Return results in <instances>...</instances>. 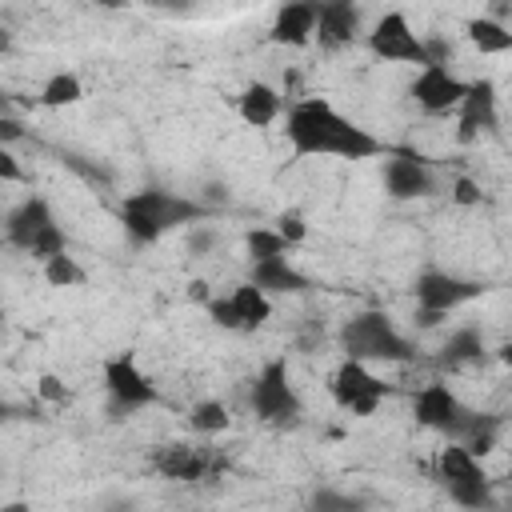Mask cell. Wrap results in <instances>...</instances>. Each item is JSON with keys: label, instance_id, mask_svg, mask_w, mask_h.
Instances as JSON below:
<instances>
[{"label": "cell", "instance_id": "1", "mask_svg": "<svg viewBox=\"0 0 512 512\" xmlns=\"http://www.w3.org/2000/svg\"><path fill=\"white\" fill-rule=\"evenodd\" d=\"M288 144L296 156H340V160H368L388 152L384 140H376L368 128H360L356 120H348L340 108H332L328 100H296L288 108L284 120Z\"/></svg>", "mask_w": 512, "mask_h": 512}, {"label": "cell", "instance_id": "2", "mask_svg": "<svg viewBox=\"0 0 512 512\" xmlns=\"http://www.w3.org/2000/svg\"><path fill=\"white\" fill-rule=\"evenodd\" d=\"M204 216H208V208L200 200L180 196V192H168V188H140V192H132L120 204V220H124L128 236L140 240V244H152V240L168 236L172 228L196 224Z\"/></svg>", "mask_w": 512, "mask_h": 512}, {"label": "cell", "instance_id": "3", "mask_svg": "<svg viewBox=\"0 0 512 512\" xmlns=\"http://www.w3.org/2000/svg\"><path fill=\"white\" fill-rule=\"evenodd\" d=\"M340 348L348 360H364V364H404L416 356V348L408 344V336L392 324V316L384 312H360L340 328Z\"/></svg>", "mask_w": 512, "mask_h": 512}, {"label": "cell", "instance_id": "4", "mask_svg": "<svg viewBox=\"0 0 512 512\" xmlns=\"http://www.w3.org/2000/svg\"><path fill=\"white\" fill-rule=\"evenodd\" d=\"M436 480L444 484L448 500L460 508H492V488L480 468V456H472L460 440H448L436 456Z\"/></svg>", "mask_w": 512, "mask_h": 512}, {"label": "cell", "instance_id": "5", "mask_svg": "<svg viewBox=\"0 0 512 512\" xmlns=\"http://www.w3.org/2000/svg\"><path fill=\"white\" fill-rule=\"evenodd\" d=\"M4 232H8V244H16L28 256H40V260L68 248V240H64V232H60L44 196H28L20 208H12L8 220H4Z\"/></svg>", "mask_w": 512, "mask_h": 512}, {"label": "cell", "instance_id": "6", "mask_svg": "<svg viewBox=\"0 0 512 512\" xmlns=\"http://www.w3.org/2000/svg\"><path fill=\"white\" fill-rule=\"evenodd\" d=\"M252 412L264 420V424H276V428H292L300 424L304 416V404L292 388V376H288V360H268L256 380H252Z\"/></svg>", "mask_w": 512, "mask_h": 512}, {"label": "cell", "instance_id": "7", "mask_svg": "<svg viewBox=\"0 0 512 512\" xmlns=\"http://www.w3.org/2000/svg\"><path fill=\"white\" fill-rule=\"evenodd\" d=\"M368 52L376 56V60H388V64H432L436 56L428 52V44L412 32V24H408V16L404 12H384L376 24H372V32H368Z\"/></svg>", "mask_w": 512, "mask_h": 512}, {"label": "cell", "instance_id": "8", "mask_svg": "<svg viewBox=\"0 0 512 512\" xmlns=\"http://www.w3.org/2000/svg\"><path fill=\"white\" fill-rule=\"evenodd\" d=\"M392 388L372 372V364H364V360H348L344 356V364L332 372V400L344 408V412H352V416H372L380 404H384V396H388Z\"/></svg>", "mask_w": 512, "mask_h": 512}, {"label": "cell", "instance_id": "9", "mask_svg": "<svg viewBox=\"0 0 512 512\" xmlns=\"http://www.w3.org/2000/svg\"><path fill=\"white\" fill-rule=\"evenodd\" d=\"M104 388H108V400L116 412H136V408H148L160 400V388L144 376V368L136 364L132 352H116L104 360Z\"/></svg>", "mask_w": 512, "mask_h": 512}, {"label": "cell", "instance_id": "10", "mask_svg": "<svg viewBox=\"0 0 512 512\" xmlns=\"http://www.w3.org/2000/svg\"><path fill=\"white\" fill-rule=\"evenodd\" d=\"M484 288L476 280H460L452 272H440V268H428L416 276V304H420V316L424 324H436V316H448L452 308L476 300Z\"/></svg>", "mask_w": 512, "mask_h": 512}, {"label": "cell", "instance_id": "11", "mask_svg": "<svg viewBox=\"0 0 512 512\" xmlns=\"http://www.w3.org/2000/svg\"><path fill=\"white\" fill-rule=\"evenodd\" d=\"M412 412H416V420H420L424 428L444 432L448 440H460V432H464L468 420H472V408H468L448 384H424V388L416 392V400H412Z\"/></svg>", "mask_w": 512, "mask_h": 512}, {"label": "cell", "instance_id": "12", "mask_svg": "<svg viewBox=\"0 0 512 512\" xmlns=\"http://www.w3.org/2000/svg\"><path fill=\"white\" fill-rule=\"evenodd\" d=\"M208 316H212L220 328L252 332V328H260V324L272 316V300H268V292H260L252 280H244V284H236L228 296L208 300Z\"/></svg>", "mask_w": 512, "mask_h": 512}, {"label": "cell", "instance_id": "13", "mask_svg": "<svg viewBox=\"0 0 512 512\" xmlns=\"http://www.w3.org/2000/svg\"><path fill=\"white\" fill-rule=\"evenodd\" d=\"M464 88H468V84H464L460 76H452L440 60L424 64V68L416 72V80H412V96H416V104H420L424 112H432V116L456 112V104H460Z\"/></svg>", "mask_w": 512, "mask_h": 512}, {"label": "cell", "instance_id": "14", "mask_svg": "<svg viewBox=\"0 0 512 512\" xmlns=\"http://www.w3.org/2000/svg\"><path fill=\"white\" fill-rule=\"evenodd\" d=\"M384 188L392 200H420L436 188V176L428 168L424 156L416 152H396L388 164H384Z\"/></svg>", "mask_w": 512, "mask_h": 512}, {"label": "cell", "instance_id": "15", "mask_svg": "<svg viewBox=\"0 0 512 512\" xmlns=\"http://www.w3.org/2000/svg\"><path fill=\"white\" fill-rule=\"evenodd\" d=\"M360 36V8L352 0H316V32L312 40H320V48L336 52L344 44H352Z\"/></svg>", "mask_w": 512, "mask_h": 512}, {"label": "cell", "instance_id": "16", "mask_svg": "<svg viewBox=\"0 0 512 512\" xmlns=\"http://www.w3.org/2000/svg\"><path fill=\"white\" fill-rule=\"evenodd\" d=\"M456 112H460V140H476L480 132H492L496 128V88H492V80H472L468 88H464V96H460V104H456Z\"/></svg>", "mask_w": 512, "mask_h": 512}, {"label": "cell", "instance_id": "17", "mask_svg": "<svg viewBox=\"0 0 512 512\" xmlns=\"http://www.w3.org/2000/svg\"><path fill=\"white\" fill-rule=\"evenodd\" d=\"M152 464L168 476V480H204L220 468V460L208 448H192V444H168L152 456Z\"/></svg>", "mask_w": 512, "mask_h": 512}, {"label": "cell", "instance_id": "18", "mask_svg": "<svg viewBox=\"0 0 512 512\" xmlns=\"http://www.w3.org/2000/svg\"><path fill=\"white\" fill-rule=\"evenodd\" d=\"M312 32H316V0H284L268 28V40L304 48V44H312Z\"/></svg>", "mask_w": 512, "mask_h": 512}, {"label": "cell", "instance_id": "19", "mask_svg": "<svg viewBox=\"0 0 512 512\" xmlns=\"http://www.w3.org/2000/svg\"><path fill=\"white\" fill-rule=\"evenodd\" d=\"M260 292H304L308 288V276L296 272L284 256H272V260H252V276H248Z\"/></svg>", "mask_w": 512, "mask_h": 512}, {"label": "cell", "instance_id": "20", "mask_svg": "<svg viewBox=\"0 0 512 512\" xmlns=\"http://www.w3.org/2000/svg\"><path fill=\"white\" fill-rule=\"evenodd\" d=\"M280 108H284V100H280V92L268 88V84H248V88L240 92V116H244V124H252V128H268V124L280 116Z\"/></svg>", "mask_w": 512, "mask_h": 512}, {"label": "cell", "instance_id": "21", "mask_svg": "<svg viewBox=\"0 0 512 512\" xmlns=\"http://www.w3.org/2000/svg\"><path fill=\"white\" fill-rule=\"evenodd\" d=\"M496 436H500V420L488 416V412H472L468 428L460 432V444L472 452V456H488L496 448Z\"/></svg>", "mask_w": 512, "mask_h": 512}, {"label": "cell", "instance_id": "22", "mask_svg": "<svg viewBox=\"0 0 512 512\" xmlns=\"http://www.w3.org/2000/svg\"><path fill=\"white\" fill-rule=\"evenodd\" d=\"M468 40L480 48V52H508L512 48V32L500 24V20H488V16H476L468 20Z\"/></svg>", "mask_w": 512, "mask_h": 512}, {"label": "cell", "instance_id": "23", "mask_svg": "<svg viewBox=\"0 0 512 512\" xmlns=\"http://www.w3.org/2000/svg\"><path fill=\"white\" fill-rule=\"evenodd\" d=\"M44 280H48L52 288H76V284H84V268H80L76 256H68V248H64V252H52V256L44 260Z\"/></svg>", "mask_w": 512, "mask_h": 512}, {"label": "cell", "instance_id": "24", "mask_svg": "<svg viewBox=\"0 0 512 512\" xmlns=\"http://www.w3.org/2000/svg\"><path fill=\"white\" fill-rule=\"evenodd\" d=\"M84 96V88H80V80L72 76V72H56L44 88H40V104L44 108H64V104H76Z\"/></svg>", "mask_w": 512, "mask_h": 512}, {"label": "cell", "instance_id": "25", "mask_svg": "<svg viewBox=\"0 0 512 512\" xmlns=\"http://www.w3.org/2000/svg\"><path fill=\"white\" fill-rule=\"evenodd\" d=\"M188 424H192V432H200V436H216V432L228 428V408H224L220 400H200V404L192 408Z\"/></svg>", "mask_w": 512, "mask_h": 512}, {"label": "cell", "instance_id": "26", "mask_svg": "<svg viewBox=\"0 0 512 512\" xmlns=\"http://www.w3.org/2000/svg\"><path fill=\"white\" fill-rule=\"evenodd\" d=\"M480 352H484V340H480V332H476V328H460V332H452V336H448V344H444V360H448V364L476 360Z\"/></svg>", "mask_w": 512, "mask_h": 512}, {"label": "cell", "instance_id": "27", "mask_svg": "<svg viewBox=\"0 0 512 512\" xmlns=\"http://www.w3.org/2000/svg\"><path fill=\"white\" fill-rule=\"evenodd\" d=\"M244 244H248V256L252 260H272V256H284L288 252V240L276 228H252Z\"/></svg>", "mask_w": 512, "mask_h": 512}, {"label": "cell", "instance_id": "28", "mask_svg": "<svg viewBox=\"0 0 512 512\" xmlns=\"http://www.w3.org/2000/svg\"><path fill=\"white\" fill-rule=\"evenodd\" d=\"M276 224H280L276 232H280V236H284L288 244H296V240H304V220H300L296 212H284V216H280Z\"/></svg>", "mask_w": 512, "mask_h": 512}, {"label": "cell", "instance_id": "29", "mask_svg": "<svg viewBox=\"0 0 512 512\" xmlns=\"http://www.w3.org/2000/svg\"><path fill=\"white\" fill-rule=\"evenodd\" d=\"M0 180H8V184H16V180H24V168L16 164V156L0 144Z\"/></svg>", "mask_w": 512, "mask_h": 512}, {"label": "cell", "instance_id": "30", "mask_svg": "<svg viewBox=\"0 0 512 512\" xmlns=\"http://www.w3.org/2000/svg\"><path fill=\"white\" fill-rule=\"evenodd\" d=\"M312 504H316V508H356V500H352V496H340V492H328V488H324V492H316V496H312Z\"/></svg>", "mask_w": 512, "mask_h": 512}, {"label": "cell", "instance_id": "31", "mask_svg": "<svg viewBox=\"0 0 512 512\" xmlns=\"http://www.w3.org/2000/svg\"><path fill=\"white\" fill-rule=\"evenodd\" d=\"M40 396L52 400V404H60V400H68V388L56 376H40Z\"/></svg>", "mask_w": 512, "mask_h": 512}, {"label": "cell", "instance_id": "32", "mask_svg": "<svg viewBox=\"0 0 512 512\" xmlns=\"http://www.w3.org/2000/svg\"><path fill=\"white\" fill-rule=\"evenodd\" d=\"M476 200H480V188L460 176V180H456V204H476Z\"/></svg>", "mask_w": 512, "mask_h": 512}, {"label": "cell", "instance_id": "33", "mask_svg": "<svg viewBox=\"0 0 512 512\" xmlns=\"http://www.w3.org/2000/svg\"><path fill=\"white\" fill-rule=\"evenodd\" d=\"M20 136H24L20 120H12V116H0V144H8V140H20Z\"/></svg>", "mask_w": 512, "mask_h": 512}, {"label": "cell", "instance_id": "34", "mask_svg": "<svg viewBox=\"0 0 512 512\" xmlns=\"http://www.w3.org/2000/svg\"><path fill=\"white\" fill-rule=\"evenodd\" d=\"M96 4H100V8H124L128 0H96Z\"/></svg>", "mask_w": 512, "mask_h": 512}, {"label": "cell", "instance_id": "35", "mask_svg": "<svg viewBox=\"0 0 512 512\" xmlns=\"http://www.w3.org/2000/svg\"><path fill=\"white\" fill-rule=\"evenodd\" d=\"M12 412H16V408H12V404H4V400H0V420H8V416H12Z\"/></svg>", "mask_w": 512, "mask_h": 512}, {"label": "cell", "instance_id": "36", "mask_svg": "<svg viewBox=\"0 0 512 512\" xmlns=\"http://www.w3.org/2000/svg\"><path fill=\"white\" fill-rule=\"evenodd\" d=\"M4 48H8V32L0 28V52H4Z\"/></svg>", "mask_w": 512, "mask_h": 512}, {"label": "cell", "instance_id": "37", "mask_svg": "<svg viewBox=\"0 0 512 512\" xmlns=\"http://www.w3.org/2000/svg\"><path fill=\"white\" fill-rule=\"evenodd\" d=\"M0 116H8V100L4 96H0Z\"/></svg>", "mask_w": 512, "mask_h": 512}, {"label": "cell", "instance_id": "38", "mask_svg": "<svg viewBox=\"0 0 512 512\" xmlns=\"http://www.w3.org/2000/svg\"><path fill=\"white\" fill-rule=\"evenodd\" d=\"M168 4H176V0H168Z\"/></svg>", "mask_w": 512, "mask_h": 512}]
</instances>
